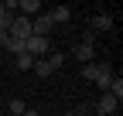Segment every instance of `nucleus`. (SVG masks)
<instances>
[{"instance_id":"obj_15","label":"nucleus","mask_w":123,"mask_h":116,"mask_svg":"<svg viewBox=\"0 0 123 116\" xmlns=\"http://www.w3.org/2000/svg\"><path fill=\"white\" fill-rule=\"evenodd\" d=\"M24 116H41V113H38V109H31V106H27V109H24Z\"/></svg>"},{"instance_id":"obj_12","label":"nucleus","mask_w":123,"mask_h":116,"mask_svg":"<svg viewBox=\"0 0 123 116\" xmlns=\"http://www.w3.org/2000/svg\"><path fill=\"white\" fill-rule=\"evenodd\" d=\"M4 48H7L14 58H17V55H24V41H17V38H7V41H4Z\"/></svg>"},{"instance_id":"obj_14","label":"nucleus","mask_w":123,"mask_h":116,"mask_svg":"<svg viewBox=\"0 0 123 116\" xmlns=\"http://www.w3.org/2000/svg\"><path fill=\"white\" fill-rule=\"evenodd\" d=\"M82 79H86V82L96 79V65H92V62H89V65H82Z\"/></svg>"},{"instance_id":"obj_9","label":"nucleus","mask_w":123,"mask_h":116,"mask_svg":"<svg viewBox=\"0 0 123 116\" xmlns=\"http://www.w3.org/2000/svg\"><path fill=\"white\" fill-rule=\"evenodd\" d=\"M89 27H92V31H110V27H113V17H110V14H96V17L89 21Z\"/></svg>"},{"instance_id":"obj_1","label":"nucleus","mask_w":123,"mask_h":116,"mask_svg":"<svg viewBox=\"0 0 123 116\" xmlns=\"http://www.w3.org/2000/svg\"><path fill=\"white\" fill-rule=\"evenodd\" d=\"M62 65H65V55H62V51H51L48 58H34V65H31V68H34L38 79H48L51 72H58Z\"/></svg>"},{"instance_id":"obj_10","label":"nucleus","mask_w":123,"mask_h":116,"mask_svg":"<svg viewBox=\"0 0 123 116\" xmlns=\"http://www.w3.org/2000/svg\"><path fill=\"white\" fill-rule=\"evenodd\" d=\"M48 17H51L55 24H65V21L72 17V7H65V4H62V7H55V10H48Z\"/></svg>"},{"instance_id":"obj_11","label":"nucleus","mask_w":123,"mask_h":116,"mask_svg":"<svg viewBox=\"0 0 123 116\" xmlns=\"http://www.w3.org/2000/svg\"><path fill=\"white\" fill-rule=\"evenodd\" d=\"M24 109H27V103H24V99H17V96L7 103V113H10V116H24Z\"/></svg>"},{"instance_id":"obj_16","label":"nucleus","mask_w":123,"mask_h":116,"mask_svg":"<svg viewBox=\"0 0 123 116\" xmlns=\"http://www.w3.org/2000/svg\"><path fill=\"white\" fill-rule=\"evenodd\" d=\"M4 41H7V31H0V48H4Z\"/></svg>"},{"instance_id":"obj_8","label":"nucleus","mask_w":123,"mask_h":116,"mask_svg":"<svg viewBox=\"0 0 123 116\" xmlns=\"http://www.w3.org/2000/svg\"><path fill=\"white\" fill-rule=\"evenodd\" d=\"M17 10H21V17H38L41 4H38V0H17Z\"/></svg>"},{"instance_id":"obj_6","label":"nucleus","mask_w":123,"mask_h":116,"mask_svg":"<svg viewBox=\"0 0 123 116\" xmlns=\"http://www.w3.org/2000/svg\"><path fill=\"white\" fill-rule=\"evenodd\" d=\"M92 51H96V45H92V34H86V38H82V45L75 48V58H79L82 65H89V62H92Z\"/></svg>"},{"instance_id":"obj_17","label":"nucleus","mask_w":123,"mask_h":116,"mask_svg":"<svg viewBox=\"0 0 123 116\" xmlns=\"http://www.w3.org/2000/svg\"><path fill=\"white\" fill-rule=\"evenodd\" d=\"M4 14H7V7H4V0H0V17H4Z\"/></svg>"},{"instance_id":"obj_2","label":"nucleus","mask_w":123,"mask_h":116,"mask_svg":"<svg viewBox=\"0 0 123 116\" xmlns=\"http://www.w3.org/2000/svg\"><path fill=\"white\" fill-rule=\"evenodd\" d=\"M24 51H27L31 58H48V55H51V38H34V34H31V38L24 41Z\"/></svg>"},{"instance_id":"obj_3","label":"nucleus","mask_w":123,"mask_h":116,"mask_svg":"<svg viewBox=\"0 0 123 116\" xmlns=\"http://www.w3.org/2000/svg\"><path fill=\"white\" fill-rule=\"evenodd\" d=\"M51 31H55V21L48 17V14L31 17V34H34V38H51Z\"/></svg>"},{"instance_id":"obj_7","label":"nucleus","mask_w":123,"mask_h":116,"mask_svg":"<svg viewBox=\"0 0 123 116\" xmlns=\"http://www.w3.org/2000/svg\"><path fill=\"white\" fill-rule=\"evenodd\" d=\"M92 82L106 92V89H110V82H113V65H96V79H92Z\"/></svg>"},{"instance_id":"obj_18","label":"nucleus","mask_w":123,"mask_h":116,"mask_svg":"<svg viewBox=\"0 0 123 116\" xmlns=\"http://www.w3.org/2000/svg\"><path fill=\"white\" fill-rule=\"evenodd\" d=\"M65 116H79V113H75V109H72V113H65Z\"/></svg>"},{"instance_id":"obj_5","label":"nucleus","mask_w":123,"mask_h":116,"mask_svg":"<svg viewBox=\"0 0 123 116\" xmlns=\"http://www.w3.org/2000/svg\"><path fill=\"white\" fill-rule=\"evenodd\" d=\"M116 109H120V103H116L110 92H103V96H99V103H96V113H99V116H113Z\"/></svg>"},{"instance_id":"obj_4","label":"nucleus","mask_w":123,"mask_h":116,"mask_svg":"<svg viewBox=\"0 0 123 116\" xmlns=\"http://www.w3.org/2000/svg\"><path fill=\"white\" fill-rule=\"evenodd\" d=\"M7 38H17V41H27V38H31V17H14V24H10V31H7Z\"/></svg>"},{"instance_id":"obj_13","label":"nucleus","mask_w":123,"mask_h":116,"mask_svg":"<svg viewBox=\"0 0 123 116\" xmlns=\"http://www.w3.org/2000/svg\"><path fill=\"white\" fill-rule=\"evenodd\" d=\"M31 65H34V58H31L27 51H24V55H17V68H21V72H31Z\"/></svg>"}]
</instances>
